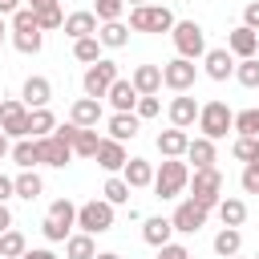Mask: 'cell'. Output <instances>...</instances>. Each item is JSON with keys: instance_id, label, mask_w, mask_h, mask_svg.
<instances>
[{"instance_id": "7402d4cb", "label": "cell", "mask_w": 259, "mask_h": 259, "mask_svg": "<svg viewBox=\"0 0 259 259\" xmlns=\"http://www.w3.org/2000/svg\"><path fill=\"white\" fill-rule=\"evenodd\" d=\"M121 178L130 182V190H138V186H150V182H154V162H146V158H125V166H121Z\"/></svg>"}, {"instance_id": "f5cc1de1", "label": "cell", "mask_w": 259, "mask_h": 259, "mask_svg": "<svg viewBox=\"0 0 259 259\" xmlns=\"http://www.w3.org/2000/svg\"><path fill=\"white\" fill-rule=\"evenodd\" d=\"M20 259H57V255H53V251H45V247H40V251H24V255H20Z\"/></svg>"}, {"instance_id": "f907efd6", "label": "cell", "mask_w": 259, "mask_h": 259, "mask_svg": "<svg viewBox=\"0 0 259 259\" xmlns=\"http://www.w3.org/2000/svg\"><path fill=\"white\" fill-rule=\"evenodd\" d=\"M53 134H57V138H61V142H73V134H77V125H73V121H69V125H57V130H53Z\"/></svg>"}, {"instance_id": "4316f807", "label": "cell", "mask_w": 259, "mask_h": 259, "mask_svg": "<svg viewBox=\"0 0 259 259\" xmlns=\"http://www.w3.org/2000/svg\"><path fill=\"white\" fill-rule=\"evenodd\" d=\"M97 142H101V134H97V125H77V134H73V158H93L97 154Z\"/></svg>"}, {"instance_id": "836d02e7", "label": "cell", "mask_w": 259, "mask_h": 259, "mask_svg": "<svg viewBox=\"0 0 259 259\" xmlns=\"http://www.w3.org/2000/svg\"><path fill=\"white\" fill-rule=\"evenodd\" d=\"M24 251H28V243H24V235H20L16 227L0 231V259H20Z\"/></svg>"}, {"instance_id": "d4e9b609", "label": "cell", "mask_w": 259, "mask_h": 259, "mask_svg": "<svg viewBox=\"0 0 259 259\" xmlns=\"http://www.w3.org/2000/svg\"><path fill=\"white\" fill-rule=\"evenodd\" d=\"M138 130H142V117L138 113H113L109 117V138L113 142H134Z\"/></svg>"}, {"instance_id": "484cf974", "label": "cell", "mask_w": 259, "mask_h": 259, "mask_svg": "<svg viewBox=\"0 0 259 259\" xmlns=\"http://www.w3.org/2000/svg\"><path fill=\"white\" fill-rule=\"evenodd\" d=\"M12 190H16V198L36 202V198L45 194V182H40V174H36V170H20V174L12 178Z\"/></svg>"}, {"instance_id": "bcb514c9", "label": "cell", "mask_w": 259, "mask_h": 259, "mask_svg": "<svg viewBox=\"0 0 259 259\" xmlns=\"http://www.w3.org/2000/svg\"><path fill=\"white\" fill-rule=\"evenodd\" d=\"M239 182H243L247 194H259V158H251V162L243 166V178H239Z\"/></svg>"}, {"instance_id": "ffe728a7", "label": "cell", "mask_w": 259, "mask_h": 259, "mask_svg": "<svg viewBox=\"0 0 259 259\" xmlns=\"http://www.w3.org/2000/svg\"><path fill=\"white\" fill-rule=\"evenodd\" d=\"M97 24H101V20H97L93 12H69L61 28H65V36L81 40V36H97Z\"/></svg>"}, {"instance_id": "d590c367", "label": "cell", "mask_w": 259, "mask_h": 259, "mask_svg": "<svg viewBox=\"0 0 259 259\" xmlns=\"http://www.w3.org/2000/svg\"><path fill=\"white\" fill-rule=\"evenodd\" d=\"M231 130H235L239 138H259V109H243V113H235Z\"/></svg>"}, {"instance_id": "9c48e42d", "label": "cell", "mask_w": 259, "mask_h": 259, "mask_svg": "<svg viewBox=\"0 0 259 259\" xmlns=\"http://www.w3.org/2000/svg\"><path fill=\"white\" fill-rule=\"evenodd\" d=\"M194 77H198V65L186 61V57H174V61L162 65V85L174 89V93H186V89L194 85Z\"/></svg>"}, {"instance_id": "cb8c5ba5", "label": "cell", "mask_w": 259, "mask_h": 259, "mask_svg": "<svg viewBox=\"0 0 259 259\" xmlns=\"http://www.w3.org/2000/svg\"><path fill=\"white\" fill-rule=\"evenodd\" d=\"M69 121L73 125H97L101 121V101L97 97H77L73 109H69Z\"/></svg>"}, {"instance_id": "d6986e66", "label": "cell", "mask_w": 259, "mask_h": 259, "mask_svg": "<svg viewBox=\"0 0 259 259\" xmlns=\"http://www.w3.org/2000/svg\"><path fill=\"white\" fill-rule=\"evenodd\" d=\"M186 146H190V134L178 130V125H170V130L158 134V154H162V158H182Z\"/></svg>"}, {"instance_id": "c3c4849f", "label": "cell", "mask_w": 259, "mask_h": 259, "mask_svg": "<svg viewBox=\"0 0 259 259\" xmlns=\"http://www.w3.org/2000/svg\"><path fill=\"white\" fill-rule=\"evenodd\" d=\"M243 24H247V28H255V32H259V0H251V4H247V8H243Z\"/></svg>"}, {"instance_id": "5bb4252c", "label": "cell", "mask_w": 259, "mask_h": 259, "mask_svg": "<svg viewBox=\"0 0 259 259\" xmlns=\"http://www.w3.org/2000/svg\"><path fill=\"white\" fill-rule=\"evenodd\" d=\"M227 49H231V57H255V49H259V32L255 28H247V24H239V28H231L227 32Z\"/></svg>"}, {"instance_id": "7dc6e473", "label": "cell", "mask_w": 259, "mask_h": 259, "mask_svg": "<svg viewBox=\"0 0 259 259\" xmlns=\"http://www.w3.org/2000/svg\"><path fill=\"white\" fill-rule=\"evenodd\" d=\"M158 259H190V251L182 243H162L158 247Z\"/></svg>"}, {"instance_id": "52a82bcc", "label": "cell", "mask_w": 259, "mask_h": 259, "mask_svg": "<svg viewBox=\"0 0 259 259\" xmlns=\"http://www.w3.org/2000/svg\"><path fill=\"white\" fill-rule=\"evenodd\" d=\"M117 77H121V73H117V61H109V57L93 61V65L85 69V77H81V85H85V97H97V101H101Z\"/></svg>"}, {"instance_id": "f6af8a7d", "label": "cell", "mask_w": 259, "mask_h": 259, "mask_svg": "<svg viewBox=\"0 0 259 259\" xmlns=\"http://www.w3.org/2000/svg\"><path fill=\"white\" fill-rule=\"evenodd\" d=\"M134 113H138L142 121H146V117H158V113H162V101H158V93H146V97H138Z\"/></svg>"}, {"instance_id": "8992f818", "label": "cell", "mask_w": 259, "mask_h": 259, "mask_svg": "<svg viewBox=\"0 0 259 259\" xmlns=\"http://www.w3.org/2000/svg\"><path fill=\"white\" fill-rule=\"evenodd\" d=\"M77 227H81L85 235H105V231L113 227V202H105V198L81 202V206H77Z\"/></svg>"}, {"instance_id": "db71d44e", "label": "cell", "mask_w": 259, "mask_h": 259, "mask_svg": "<svg viewBox=\"0 0 259 259\" xmlns=\"http://www.w3.org/2000/svg\"><path fill=\"white\" fill-rule=\"evenodd\" d=\"M20 8V0H0V16H12Z\"/></svg>"}, {"instance_id": "83f0119b", "label": "cell", "mask_w": 259, "mask_h": 259, "mask_svg": "<svg viewBox=\"0 0 259 259\" xmlns=\"http://www.w3.org/2000/svg\"><path fill=\"white\" fill-rule=\"evenodd\" d=\"M170 235H174V223H170L166 214H154V219H146V227H142V239H146L150 247L170 243Z\"/></svg>"}, {"instance_id": "9f6ffc18", "label": "cell", "mask_w": 259, "mask_h": 259, "mask_svg": "<svg viewBox=\"0 0 259 259\" xmlns=\"http://www.w3.org/2000/svg\"><path fill=\"white\" fill-rule=\"evenodd\" d=\"M32 12H40V8H49V4H61V0H24Z\"/></svg>"}, {"instance_id": "f546056e", "label": "cell", "mask_w": 259, "mask_h": 259, "mask_svg": "<svg viewBox=\"0 0 259 259\" xmlns=\"http://www.w3.org/2000/svg\"><path fill=\"white\" fill-rule=\"evenodd\" d=\"M219 219H223V227H243L247 223V202L243 198H219Z\"/></svg>"}, {"instance_id": "6125c7cd", "label": "cell", "mask_w": 259, "mask_h": 259, "mask_svg": "<svg viewBox=\"0 0 259 259\" xmlns=\"http://www.w3.org/2000/svg\"><path fill=\"white\" fill-rule=\"evenodd\" d=\"M255 259H259V255H255Z\"/></svg>"}, {"instance_id": "7a4b0ae2", "label": "cell", "mask_w": 259, "mask_h": 259, "mask_svg": "<svg viewBox=\"0 0 259 259\" xmlns=\"http://www.w3.org/2000/svg\"><path fill=\"white\" fill-rule=\"evenodd\" d=\"M170 40H174L178 57H186V61H198V57L206 53V32H202V24H198V20H174Z\"/></svg>"}, {"instance_id": "f35d334b", "label": "cell", "mask_w": 259, "mask_h": 259, "mask_svg": "<svg viewBox=\"0 0 259 259\" xmlns=\"http://www.w3.org/2000/svg\"><path fill=\"white\" fill-rule=\"evenodd\" d=\"M36 24H40V32H53V28H61V24H65V12H61V4H49V8H40V12H36Z\"/></svg>"}, {"instance_id": "91938a15", "label": "cell", "mask_w": 259, "mask_h": 259, "mask_svg": "<svg viewBox=\"0 0 259 259\" xmlns=\"http://www.w3.org/2000/svg\"><path fill=\"white\" fill-rule=\"evenodd\" d=\"M125 4H130V8H138V4H150V0H125Z\"/></svg>"}, {"instance_id": "7bdbcfd3", "label": "cell", "mask_w": 259, "mask_h": 259, "mask_svg": "<svg viewBox=\"0 0 259 259\" xmlns=\"http://www.w3.org/2000/svg\"><path fill=\"white\" fill-rule=\"evenodd\" d=\"M40 231H45V239H49V243H65V239L73 235V227H65V223H57V219H49V214H45V223H40Z\"/></svg>"}, {"instance_id": "4fadbf2b", "label": "cell", "mask_w": 259, "mask_h": 259, "mask_svg": "<svg viewBox=\"0 0 259 259\" xmlns=\"http://www.w3.org/2000/svg\"><path fill=\"white\" fill-rule=\"evenodd\" d=\"M93 158H97V166H101V170H109V174H117V170L125 166V158H130V154H125V142H113V138H101V142H97V154H93Z\"/></svg>"}, {"instance_id": "4dcf8cb0", "label": "cell", "mask_w": 259, "mask_h": 259, "mask_svg": "<svg viewBox=\"0 0 259 259\" xmlns=\"http://www.w3.org/2000/svg\"><path fill=\"white\" fill-rule=\"evenodd\" d=\"M239 247H243V231H239V227H223V231L214 235V255H219V259L239 255Z\"/></svg>"}, {"instance_id": "f1b7e54d", "label": "cell", "mask_w": 259, "mask_h": 259, "mask_svg": "<svg viewBox=\"0 0 259 259\" xmlns=\"http://www.w3.org/2000/svg\"><path fill=\"white\" fill-rule=\"evenodd\" d=\"M182 158H190V162H194V170L214 166V142H210V138H190V146H186V154H182Z\"/></svg>"}, {"instance_id": "5b68a950", "label": "cell", "mask_w": 259, "mask_h": 259, "mask_svg": "<svg viewBox=\"0 0 259 259\" xmlns=\"http://www.w3.org/2000/svg\"><path fill=\"white\" fill-rule=\"evenodd\" d=\"M231 121H235V113H231L227 101H206V105H198V130H202V138H210V142L227 138Z\"/></svg>"}, {"instance_id": "e575fe53", "label": "cell", "mask_w": 259, "mask_h": 259, "mask_svg": "<svg viewBox=\"0 0 259 259\" xmlns=\"http://www.w3.org/2000/svg\"><path fill=\"white\" fill-rule=\"evenodd\" d=\"M101 198L113 202V206H125V202H130V182H125L121 174H109V182L101 186Z\"/></svg>"}, {"instance_id": "60d3db41", "label": "cell", "mask_w": 259, "mask_h": 259, "mask_svg": "<svg viewBox=\"0 0 259 259\" xmlns=\"http://www.w3.org/2000/svg\"><path fill=\"white\" fill-rule=\"evenodd\" d=\"M49 219H57V223H65V227H77V206H73L69 198H57V202L49 206Z\"/></svg>"}, {"instance_id": "681fc988", "label": "cell", "mask_w": 259, "mask_h": 259, "mask_svg": "<svg viewBox=\"0 0 259 259\" xmlns=\"http://www.w3.org/2000/svg\"><path fill=\"white\" fill-rule=\"evenodd\" d=\"M12 194H16V190H12V178H8V174H0V202H8Z\"/></svg>"}, {"instance_id": "74e56055", "label": "cell", "mask_w": 259, "mask_h": 259, "mask_svg": "<svg viewBox=\"0 0 259 259\" xmlns=\"http://www.w3.org/2000/svg\"><path fill=\"white\" fill-rule=\"evenodd\" d=\"M235 81L247 85V89H255V85H259V57H243V61L235 65Z\"/></svg>"}, {"instance_id": "6da1fadb", "label": "cell", "mask_w": 259, "mask_h": 259, "mask_svg": "<svg viewBox=\"0 0 259 259\" xmlns=\"http://www.w3.org/2000/svg\"><path fill=\"white\" fill-rule=\"evenodd\" d=\"M186 182H190V166L182 162V158H162V166L154 170V194L166 202V198H178L182 190H186Z\"/></svg>"}, {"instance_id": "816d5d0a", "label": "cell", "mask_w": 259, "mask_h": 259, "mask_svg": "<svg viewBox=\"0 0 259 259\" xmlns=\"http://www.w3.org/2000/svg\"><path fill=\"white\" fill-rule=\"evenodd\" d=\"M12 227V210H8V202H0V231H8Z\"/></svg>"}, {"instance_id": "ab89813d", "label": "cell", "mask_w": 259, "mask_h": 259, "mask_svg": "<svg viewBox=\"0 0 259 259\" xmlns=\"http://www.w3.org/2000/svg\"><path fill=\"white\" fill-rule=\"evenodd\" d=\"M12 45H16L20 53H40L45 32H40V28H32V32H12Z\"/></svg>"}, {"instance_id": "30bf717a", "label": "cell", "mask_w": 259, "mask_h": 259, "mask_svg": "<svg viewBox=\"0 0 259 259\" xmlns=\"http://www.w3.org/2000/svg\"><path fill=\"white\" fill-rule=\"evenodd\" d=\"M0 130L8 138H28V105L16 97H4L0 101Z\"/></svg>"}, {"instance_id": "680465c9", "label": "cell", "mask_w": 259, "mask_h": 259, "mask_svg": "<svg viewBox=\"0 0 259 259\" xmlns=\"http://www.w3.org/2000/svg\"><path fill=\"white\" fill-rule=\"evenodd\" d=\"M4 32H8V24H4V16H0V49H4Z\"/></svg>"}, {"instance_id": "ee69618b", "label": "cell", "mask_w": 259, "mask_h": 259, "mask_svg": "<svg viewBox=\"0 0 259 259\" xmlns=\"http://www.w3.org/2000/svg\"><path fill=\"white\" fill-rule=\"evenodd\" d=\"M231 154H235L239 162H251V158H259V138H235Z\"/></svg>"}, {"instance_id": "e0dca14e", "label": "cell", "mask_w": 259, "mask_h": 259, "mask_svg": "<svg viewBox=\"0 0 259 259\" xmlns=\"http://www.w3.org/2000/svg\"><path fill=\"white\" fill-rule=\"evenodd\" d=\"M20 101H24L28 109L49 105V101H53V85H49V77H28V81H24V89H20Z\"/></svg>"}, {"instance_id": "94428289", "label": "cell", "mask_w": 259, "mask_h": 259, "mask_svg": "<svg viewBox=\"0 0 259 259\" xmlns=\"http://www.w3.org/2000/svg\"><path fill=\"white\" fill-rule=\"evenodd\" d=\"M231 259H243V255H231Z\"/></svg>"}, {"instance_id": "277c9868", "label": "cell", "mask_w": 259, "mask_h": 259, "mask_svg": "<svg viewBox=\"0 0 259 259\" xmlns=\"http://www.w3.org/2000/svg\"><path fill=\"white\" fill-rule=\"evenodd\" d=\"M186 186H190V198H194V202H202L206 210H214V206H219V198H223V174H219L214 166L194 170Z\"/></svg>"}, {"instance_id": "603a6c76", "label": "cell", "mask_w": 259, "mask_h": 259, "mask_svg": "<svg viewBox=\"0 0 259 259\" xmlns=\"http://www.w3.org/2000/svg\"><path fill=\"white\" fill-rule=\"evenodd\" d=\"M97 40H101V49H121V45H130V24H121V20H101V24H97Z\"/></svg>"}, {"instance_id": "11a10c76", "label": "cell", "mask_w": 259, "mask_h": 259, "mask_svg": "<svg viewBox=\"0 0 259 259\" xmlns=\"http://www.w3.org/2000/svg\"><path fill=\"white\" fill-rule=\"evenodd\" d=\"M8 150H12V138L0 130V158H8Z\"/></svg>"}, {"instance_id": "44dd1931", "label": "cell", "mask_w": 259, "mask_h": 259, "mask_svg": "<svg viewBox=\"0 0 259 259\" xmlns=\"http://www.w3.org/2000/svg\"><path fill=\"white\" fill-rule=\"evenodd\" d=\"M8 158H12L20 170H36V166H40V146H36V138H16V146L8 150Z\"/></svg>"}, {"instance_id": "2e32d148", "label": "cell", "mask_w": 259, "mask_h": 259, "mask_svg": "<svg viewBox=\"0 0 259 259\" xmlns=\"http://www.w3.org/2000/svg\"><path fill=\"white\" fill-rule=\"evenodd\" d=\"M130 85L138 89V97L158 93V89H162V65H138V69L130 73Z\"/></svg>"}, {"instance_id": "ba28073f", "label": "cell", "mask_w": 259, "mask_h": 259, "mask_svg": "<svg viewBox=\"0 0 259 259\" xmlns=\"http://www.w3.org/2000/svg\"><path fill=\"white\" fill-rule=\"evenodd\" d=\"M206 206L202 202H194V198H182L178 206H174V214H170V223H174V231L178 235H194V231H202L206 227Z\"/></svg>"}, {"instance_id": "ac0fdd59", "label": "cell", "mask_w": 259, "mask_h": 259, "mask_svg": "<svg viewBox=\"0 0 259 259\" xmlns=\"http://www.w3.org/2000/svg\"><path fill=\"white\" fill-rule=\"evenodd\" d=\"M109 105H113V113H134V105H138V89L125 81V77H117L113 85H109Z\"/></svg>"}, {"instance_id": "7c38bea8", "label": "cell", "mask_w": 259, "mask_h": 259, "mask_svg": "<svg viewBox=\"0 0 259 259\" xmlns=\"http://www.w3.org/2000/svg\"><path fill=\"white\" fill-rule=\"evenodd\" d=\"M166 113H170V125L190 130V125L198 121V101H194V97H190V89H186V93H178V97L170 101V109H166Z\"/></svg>"}, {"instance_id": "d6a6232c", "label": "cell", "mask_w": 259, "mask_h": 259, "mask_svg": "<svg viewBox=\"0 0 259 259\" xmlns=\"http://www.w3.org/2000/svg\"><path fill=\"white\" fill-rule=\"evenodd\" d=\"M93 255H97L93 235L77 231V235H69V239H65V259H93Z\"/></svg>"}, {"instance_id": "8fae6325", "label": "cell", "mask_w": 259, "mask_h": 259, "mask_svg": "<svg viewBox=\"0 0 259 259\" xmlns=\"http://www.w3.org/2000/svg\"><path fill=\"white\" fill-rule=\"evenodd\" d=\"M36 146H40V166L65 170V166L73 162V146H69V142H61L57 134H45V138H36Z\"/></svg>"}, {"instance_id": "9a60e30c", "label": "cell", "mask_w": 259, "mask_h": 259, "mask_svg": "<svg viewBox=\"0 0 259 259\" xmlns=\"http://www.w3.org/2000/svg\"><path fill=\"white\" fill-rule=\"evenodd\" d=\"M202 65H206V77H210V81H227V77L235 73L231 49H206V53H202Z\"/></svg>"}, {"instance_id": "b9f144b4", "label": "cell", "mask_w": 259, "mask_h": 259, "mask_svg": "<svg viewBox=\"0 0 259 259\" xmlns=\"http://www.w3.org/2000/svg\"><path fill=\"white\" fill-rule=\"evenodd\" d=\"M125 0H93V16L97 20H121Z\"/></svg>"}, {"instance_id": "1f68e13d", "label": "cell", "mask_w": 259, "mask_h": 259, "mask_svg": "<svg viewBox=\"0 0 259 259\" xmlns=\"http://www.w3.org/2000/svg\"><path fill=\"white\" fill-rule=\"evenodd\" d=\"M53 130H57V117H53L49 105L28 109V138H45V134H53Z\"/></svg>"}, {"instance_id": "3957f363", "label": "cell", "mask_w": 259, "mask_h": 259, "mask_svg": "<svg viewBox=\"0 0 259 259\" xmlns=\"http://www.w3.org/2000/svg\"><path fill=\"white\" fill-rule=\"evenodd\" d=\"M130 28L134 32H170L174 12L166 4H138V8H130Z\"/></svg>"}, {"instance_id": "8d00e7d4", "label": "cell", "mask_w": 259, "mask_h": 259, "mask_svg": "<svg viewBox=\"0 0 259 259\" xmlns=\"http://www.w3.org/2000/svg\"><path fill=\"white\" fill-rule=\"evenodd\" d=\"M73 57L85 61V65L101 61V40H97V36H81V40H73Z\"/></svg>"}, {"instance_id": "6f0895ef", "label": "cell", "mask_w": 259, "mask_h": 259, "mask_svg": "<svg viewBox=\"0 0 259 259\" xmlns=\"http://www.w3.org/2000/svg\"><path fill=\"white\" fill-rule=\"evenodd\" d=\"M93 259H121V255H117V251H97Z\"/></svg>"}]
</instances>
